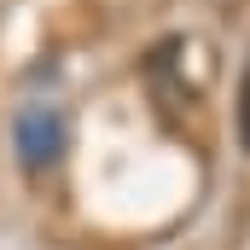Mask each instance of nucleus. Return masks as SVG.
<instances>
[{"instance_id": "obj_1", "label": "nucleus", "mask_w": 250, "mask_h": 250, "mask_svg": "<svg viewBox=\"0 0 250 250\" xmlns=\"http://www.w3.org/2000/svg\"><path fill=\"white\" fill-rule=\"evenodd\" d=\"M12 146H18V163H23L29 175L53 169L64 157V111L47 105V99L18 105V117H12Z\"/></svg>"}, {"instance_id": "obj_2", "label": "nucleus", "mask_w": 250, "mask_h": 250, "mask_svg": "<svg viewBox=\"0 0 250 250\" xmlns=\"http://www.w3.org/2000/svg\"><path fill=\"white\" fill-rule=\"evenodd\" d=\"M239 140H245V151H250V76H245V87H239Z\"/></svg>"}]
</instances>
